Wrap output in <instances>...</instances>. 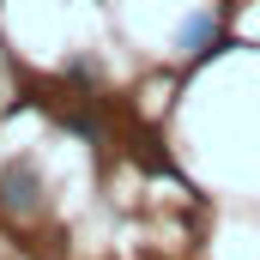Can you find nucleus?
<instances>
[{"mask_svg":"<svg viewBox=\"0 0 260 260\" xmlns=\"http://www.w3.org/2000/svg\"><path fill=\"white\" fill-rule=\"evenodd\" d=\"M176 49H182V55H194V61H212V55H224L230 43L218 37V18H212V12H194V18L176 30Z\"/></svg>","mask_w":260,"mask_h":260,"instance_id":"nucleus-1","label":"nucleus"},{"mask_svg":"<svg viewBox=\"0 0 260 260\" xmlns=\"http://www.w3.org/2000/svg\"><path fill=\"white\" fill-rule=\"evenodd\" d=\"M0 200H6L12 212H37V170H24V164L6 170V176H0Z\"/></svg>","mask_w":260,"mask_h":260,"instance_id":"nucleus-2","label":"nucleus"}]
</instances>
